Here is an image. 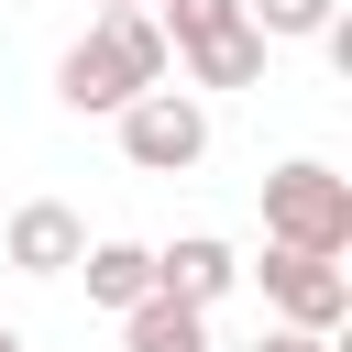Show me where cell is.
I'll return each mask as SVG.
<instances>
[{
  "label": "cell",
  "mask_w": 352,
  "mask_h": 352,
  "mask_svg": "<svg viewBox=\"0 0 352 352\" xmlns=\"http://www.w3.org/2000/svg\"><path fill=\"white\" fill-rule=\"evenodd\" d=\"M165 77H176V55H165V22H154V11H99V22L55 55V99H66L77 121H88V110L110 121L121 99H143V88H165Z\"/></svg>",
  "instance_id": "obj_1"
},
{
  "label": "cell",
  "mask_w": 352,
  "mask_h": 352,
  "mask_svg": "<svg viewBox=\"0 0 352 352\" xmlns=\"http://www.w3.org/2000/svg\"><path fill=\"white\" fill-rule=\"evenodd\" d=\"M165 22V55H176V88H253L264 77V33L242 22V0H154Z\"/></svg>",
  "instance_id": "obj_2"
},
{
  "label": "cell",
  "mask_w": 352,
  "mask_h": 352,
  "mask_svg": "<svg viewBox=\"0 0 352 352\" xmlns=\"http://www.w3.org/2000/svg\"><path fill=\"white\" fill-rule=\"evenodd\" d=\"M242 286V253L220 242V231H176V242H154V297H176V308H220Z\"/></svg>",
  "instance_id": "obj_7"
},
{
  "label": "cell",
  "mask_w": 352,
  "mask_h": 352,
  "mask_svg": "<svg viewBox=\"0 0 352 352\" xmlns=\"http://www.w3.org/2000/svg\"><path fill=\"white\" fill-rule=\"evenodd\" d=\"M77 275H88V308H110V319H121V308H143V297H154V242H88V253H77Z\"/></svg>",
  "instance_id": "obj_8"
},
{
  "label": "cell",
  "mask_w": 352,
  "mask_h": 352,
  "mask_svg": "<svg viewBox=\"0 0 352 352\" xmlns=\"http://www.w3.org/2000/svg\"><path fill=\"white\" fill-rule=\"evenodd\" d=\"M0 352H22V330H11V319H0Z\"/></svg>",
  "instance_id": "obj_13"
},
{
  "label": "cell",
  "mask_w": 352,
  "mask_h": 352,
  "mask_svg": "<svg viewBox=\"0 0 352 352\" xmlns=\"http://www.w3.org/2000/svg\"><path fill=\"white\" fill-rule=\"evenodd\" d=\"M253 352H330V330H286V319H275V330H264Z\"/></svg>",
  "instance_id": "obj_11"
},
{
  "label": "cell",
  "mask_w": 352,
  "mask_h": 352,
  "mask_svg": "<svg viewBox=\"0 0 352 352\" xmlns=\"http://www.w3.org/2000/svg\"><path fill=\"white\" fill-rule=\"evenodd\" d=\"M99 11H154V0H99Z\"/></svg>",
  "instance_id": "obj_12"
},
{
  "label": "cell",
  "mask_w": 352,
  "mask_h": 352,
  "mask_svg": "<svg viewBox=\"0 0 352 352\" xmlns=\"http://www.w3.org/2000/svg\"><path fill=\"white\" fill-rule=\"evenodd\" d=\"M121 352H220V341H209V308L143 297V308H121Z\"/></svg>",
  "instance_id": "obj_9"
},
{
  "label": "cell",
  "mask_w": 352,
  "mask_h": 352,
  "mask_svg": "<svg viewBox=\"0 0 352 352\" xmlns=\"http://www.w3.org/2000/svg\"><path fill=\"white\" fill-rule=\"evenodd\" d=\"M253 286H264V308H275L286 330H341V308H352V275H341L330 253H286V242H264Z\"/></svg>",
  "instance_id": "obj_5"
},
{
  "label": "cell",
  "mask_w": 352,
  "mask_h": 352,
  "mask_svg": "<svg viewBox=\"0 0 352 352\" xmlns=\"http://www.w3.org/2000/svg\"><path fill=\"white\" fill-rule=\"evenodd\" d=\"M77 253H88V220L66 198H22L11 231H0V264L11 275H77Z\"/></svg>",
  "instance_id": "obj_6"
},
{
  "label": "cell",
  "mask_w": 352,
  "mask_h": 352,
  "mask_svg": "<svg viewBox=\"0 0 352 352\" xmlns=\"http://www.w3.org/2000/svg\"><path fill=\"white\" fill-rule=\"evenodd\" d=\"M110 121H121V165H132V176H187V165H209V99H198V88H143V99H121Z\"/></svg>",
  "instance_id": "obj_4"
},
{
  "label": "cell",
  "mask_w": 352,
  "mask_h": 352,
  "mask_svg": "<svg viewBox=\"0 0 352 352\" xmlns=\"http://www.w3.org/2000/svg\"><path fill=\"white\" fill-rule=\"evenodd\" d=\"M330 11H341V0H242V22H253L264 44H319Z\"/></svg>",
  "instance_id": "obj_10"
},
{
  "label": "cell",
  "mask_w": 352,
  "mask_h": 352,
  "mask_svg": "<svg viewBox=\"0 0 352 352\" xmlns=\"http://www.w3.org/2000/svg\"><path fill=\"white\" fill-rule=\"evenodd\" d=\"M264 242L341 264V253H352V176L319 165V154H286V165L264 176Z\"/></svg>",
  "instance_id": "obj_3"
}]
</instances>
